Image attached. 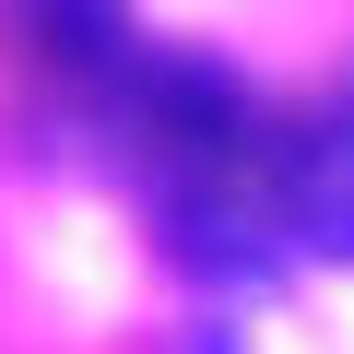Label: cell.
<instances>
[{
	"label": "cell",
	"mask_w": 354,
	"mask_h": 354,
	"mask_svg": "<svg viewBox=\"0 0 354 354\" xmlns=\"http://www.w3.org/2000/svg\"><path fill=\"white\" fill-rule=\"evenodd\" d=\"M36 36H48L59 59H83V71H118V48H130L118 0H36Z\"/></svg>",
	"instance_id": "cell-2"
},
{
	"label": "cell",
	"mask_w": 354,
	"mask_h": 354,
	"mask_svg": "<svg viewBox=\"0 0 354 354\" xmlns=\"http://www.w3.org/2000/svg\"><path fill=\"white\" fill-rule=\"evenodd\" d=\"M283 225L307 248H354V118H319L283 142Z\"/></svg>",
	"instance_id": "cell-1"
}]
</instances>
